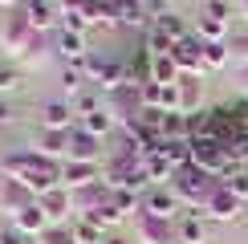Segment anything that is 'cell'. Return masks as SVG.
I'll list each match as a JSON object with an SVG mask.
<instances>
[{
	"label": "cell",
	"instance_id": "1",
	"mask_svg": "<svg viewBox=\"0 0 248 244\" xmlns=\"http://www.w3.org/2000/svg\"><path fill=\"white\" fill-rule=\"evenodd\" d=\"M216 187H220V179L203 175L200 167H183V171H175V179H171V191L179 196V203L195 208L200 216H203V208H208V199H212Z\"/></svg>",
	"mask_w": 248,
	"mask_h": 244
},
{
	"label": "cell",
	"instance_id": "2",
	"mask_svg": "<svg viewBox=\"0 0 248 244\" xmlns=\"http://www.w3.org/2000/svg\"><path fill=\"white\" fill-rule=\"evenodd\" d=\"M191 167H200L203 175H212V179H224L232 167V155L224 151V142L220 138H191Z\"/></svg>",
	"mask_w": 248,
	"mask_h": 244
},
{
	"label": "cell",
	"instance_id": "3",
	"mask_svg": "<svg viewBox=\"0 0 248 244\" xmlns=\"http://www.w3.org/2000/svg\"><path fill=\"white\" fill-rule=\"evenodd\" d=\"M81 69H86V77L94 81L102 94H118V90L126 86V65H118V61H110V57L90 53L86 61H81Z\"/></svg>",
	"mask_w": 248,
	"mask_h": 244
},
{
	"label": "cell",
	"instance_id": "4",
	"mask_svg": "<svg viewBox=\"0 0 248 244\" xmlns=\"http://www.w3.org/2000/svg\"><path fill=\"white\" fill-rule=\"evenodd\" d=\"M171 61L179 65L183 77H203V74H208V69H203V41L195 37V33L171 49Z\"/></svg>",
	"mask_w": 248,
	"mask_h": 244
},
{
	"label": "cell",
	"instance_id": "5",
	"mask_svg": "<svg viewBox=\"0 0 248 244\" xmlns=\"http://www.w3.org/2000/svg\"><path fill=\"white\" fill-rule=\"evenodd\" d=\"M179 208L183 203H179V196H175L171 187H151L147 196H142V216H151V220H167L171 224L179 216Z\"/></svg>",
	"mask_w": 248,
	"mask_h": 244
},
{
	"label": "cell",
	"instance_id": "6",
	"mask_svg": "<svg viewBox=\"0 0 248 244\" xmlns=\"http://www.w3.org/2000/svg\"><path fill=\"white\" fill-rule=\"evenodd\" d=\"M33 29H29L25 16H8L4 20V33H0V49H4L8 57H25V49L33 45Z\"/></svg>",
	"mask_w": 248,
	"mask_h": 244
},
{
	"label": "cell",
	"instance_id": "7",
	"mask_svg": "<svg viewBox=\"0 0 248 244\" xmlns=\"http://www.w3.org/2000/svg\"><path fill=\"white\" fill-rule=\"evenodd\" d=\"M203 216H212V220H220V224H232V220H240L244 216V199H236L228 187H216L212 191V199H208V208H203Z\"/></svg>",
	"mask_w": 248,
	"mask_h": 244
},
{
	"label": "cell",
	"instance_id": "8",
	"mask_svg": "<svg viewBox=\"0 0 248 244\" xmlns=\"http://www.w3.org/2000/svg\"><path fill=\"white\" fill-rule=\"evenodd\" d=\"M29 20V29H33L37 37H45V33H53V29L61 25V13L53 4H49V0H25V13H20Z\"/></svg>",
	"mask_w": 248,
	"mask_h": 244
},
{
	"label": "cell",
	"instance_id": "9",
	"mask_svg": "<svg viewBox=\"0 0 248 244\" xmlns=\"http://www.w3.org/2000/svg\"><path fill=\"white\" fill-rule=\"evenodd\" d=\"M98 155H102V138H94L81 126L69 130V151H65L69 163H98Z\"/></svg>",
	"mask_w": 248,
	"mask_h": 244
},
{
	"label": "cell",
	"instance_id": "10",
	"mask_svg": "<svg viewBox=\"0 0 248 244\" xmlns=\"http://www.w3.org/2000/svg\"><path fill=\"white\" fill-rule=\"evenodd\" d=\"M74 102L65 98H53L41 106V130H74Z\"/></svg>",
	"mask_w": 248,
	"mask_h": 244
},
{
	"label": "cell",
	"instance_id": "11",
	"mask_svg": "<svg viewBox=\"0 0 248 244\" xmlns=\"http://www.w3.org/2000/svg\"><path fill=\"white\" fill-rule=\"evenodd\" d=\"M13 228L37 240V236H45V232L53 228V220H49V216H45V208H41V203L33 199V203H29L25 212H16V216H13Z\"/></svg>",
	"mask_w": 248,
	"mask_h": 244
},
{
	"label": "cell",
	"instance_id": "12",
	"mask_svg": "<svg viewBox=\"0 0 248 244\" xmlns=\"http://www.w3.org/2000/svg\"><path fill=\"white\" fill-rule=\"evenodd\" d=\"M41 163H45V155H37V151H8V155L0 159V175L20 179V175H29V171H37Z\"/></svg>",
	"mask_w": 248,
	"mask_h": 244
},
{
	"label": "cell",
	"instance_id": "13",
	"mask_svg": "<svg viewBox=\"0 0 248 244\" xmlns=\"http://www.w3.org/2000/svg\"><path fill=\"white\" fill-rule=\"evenodd\" d=\"M53 49L65 57V65H81V61L90 57V49H86V33H69V29H57Z\"/></svg>",
	"mask_w": 248,
	"mask_h": 244
},
{
	"label": "cell",
	"instance_id": "14",
	"mask_svg": "<svg viewBox=\"0 0 248 244\" xmlns=\"http://www.w3.org/2000/svg\"><path fill=\"white\" fill-rule=\"evenodd\" d=\"M102 175H98V163H69L65 159V167H61V187H69V191H81V187H94Z\"/></svg>",
	"mask_w": 248,
	"mask_h": 244
},
{
	"label": "cell",
	"instance_id": "15",
	"mask_svg": "<svg viewBox=\"0 0 248 244\" xmlns=\"http://www.w3.org/2000/svg\"><path fill=\"white\" fill-rule=\"evenodd\" d=\"M110 4H114V25H126V29H147V25H155L151 13L139 4V0H110Z\"/></svg>",
	"mask_w": 248,
	"mask_h": 244
},
{
	"label": "cell",
	"instance_id": "16",
	"mask_svg": "<svg viewBox=\"0 0 248 244\" xmlns=\"http://www.w3.org/2000/svg\"><path fill=\"white\" fill-rule=\"evenodd\" d=\"M29 203H33V196H29V191L20 187L16 179H4V183H0V212L16 216V212H25Z\"/></svg>",
	"mask_w": 248,
	"mask_h": 244
},
{
	"label": "cell",
	"instance_id": "17",
	"mask_svg": "<svg viewBox=\"0 0 248 244\" xmlns=\"http://www.w3.org/2000/svg\"><path fill=\"white\" fill-rule=\"evenodd\" d=\"M139 244H171V224L167 220H151V216H139V228H134Z\"/></svg>",
	"mask_w": 248,
	"mask_h": 244
},
{
	"label": "cell",
	"instance_id": "18",
	"mask_svg": "<svg viewBox=\"0 0 248 244\" xmlns=\"http://www.w3.org/2000/svg\"><path fill=\"white\" fill-rule=\"evenodd\" d=\"M65 151H69V130H41L37 135V155L65 159Z\"/></svg>",
	"mask_w": 248,
	"mask_h": 244
},
{
	"label": "cell",
	"instance_id": "19",
	"mask_svg": "<svg viewBox=\"0 0 248 244\" xmlns=\"http://www.w3.org/2000/svg\"><path fill=\"white\" fill-rule=\"evenodd\" d=\"M37 203L45 208V216H49V220H65L69 212H74V196H69V187H53L49 196H41Z\"/></svg>",
	"mask_w": 248,
	"mask_h": 244
},
{
	"label": "cell",
	"instance_id": "20",
	"mask_svg": "<svg viewBox=\"0 0 248 244\" xmlns=\"http://www.w3.org/2000/svg\"><path fill=\"white\" fill-rule=\"evenodd\" d=\"M142 171H147V179H151V187H171V179H175V167L167 163V155H147L142 159Z\"/></svg>",
	"mask_w": 248,
	"mask_h": 244
},
{
	"label": "cell",
	"instance_id": "21",
	"mask_svg": "<svg viewBox=\"0 0 248 244\" xmlns=\"http://www.w3.org/2000/svg\"><path fill=\"white\" fill-rule=\"evenodd\" d=\"M175 236H179V244H208V224H203L200 212H191V216H183V220H179Z\"/></svg>",
	"mask_w": 248,
	"mask_h": 244
},
{
	"label": "cell",
	"instance_id": "22",
	"mask_svg": "<svg viewBox=\"0 0 248 244\" xmlns=\"http://www.w3.org/2000/svg\"><path fill=\"white\" fill-rule=\"evenodd\" d=\"M228 29H232V25H224V20H216V16H208V13L195 20V37H200L203 45H224V41H228Z\"/></svg>",
	"mask_w": 248,
	"mask_h": 244
},
{
	"label": "cell",
	"instance_id": "23",
	"mask_svg": "<svg viewBox=\"0 0 248 244\" xmlns=\"http://www.w3.org/2000/svg\"><path fill=\"white\" fill-rule=\"evenodd\" d=\"M114 122H118V118L110 114V106H98L94 114L78 118V126H81V130H90V135H94V138H106L110 130H114Z\"/></svg>",
	"mask_w": 248,
	"mask_h": 244
},
{
	"label": "cell",
	"instance_id": "24",
	"mask_svg": "<svg viewBox=\"0 0 248 244\" xmlns=\"http://www.w3.org/2000/svg\"><path fill=\"white\" fill-rule=\"evenodd\" d=\"M200 102H203L200 77H183L179 81V114H200Z\"/></svg>",
	"mask_w": 248,
	"mask_h": 244
},
{
	"label": "cell",
	"instance_id": "25",
	"mask_svg": "<svg viewBox=\"0 0 248 244\" xmlns=\"http://www.w3.org/2000/svg\"><path fill=\"white\" fill-rule=\"evenodd\" d=\"M151 81H159V86H179V81H183L179 65L171 61V53H163V57H151Z\"/></svg>",
	"mask_w": 248,
	"mask_h": 244
},
{
	"label": "cell",
	"instance_id": "26",
	"mask_svg": "<svg viewBox=\"0 0 248 244\" xmlns=\"http://www.w3.org/2000/svg\"><path fill=\"white\" fill-rule=\"evenodd\" d=\"M155 29H159L167 41H175V45L191 37V29L183 25V16H179V13H163V16H155Z\"/></svg>",
	"mask_w": 248,
	"mask_h": 244
},
{
	"label": "cell",
	"instance_id": "27",
	"mask_svg": "<svg viewBox=\"0 0 248 244\" xmlns=\"http://www.w3.org/2000/svg\"><path fill=\"white\" fill-rule=\"evenodd\" d=\"M159 135H163V142H183V138H191V122H187V114H163Z\"/></svg>",
	"mask_w": 248,
	"mask_h": 244
},
{
	"label": "cell",
	"instance_id": "28",
	"mask_svg": "<svg viewBox=\"0 0 248 244\" xmlns=\"http://www.w3.org/2000/svg\"><path fill=\"white\" fill-rule=\"evenodd\" d=\"M86 69H81V65H65V69H61V94H65V102L69 98H81V86H86Z\"/></svg>",
	"mask_w": 248,
	"mask_h": 244
},
{
	"label": "cell",
	"instance_id": "29",
	"mask_svg": "<svg viewBox=\"0 0 248 244\" xmlns=\"http://www.w3.org/2000/svg\"><path fill=\"white\" fill-rule=\"evenodd\" d=\"M163 155H167V163H171L175 171L191 167V138H183V142H163Z\"/></svg>",
	"mask_w": 248,
	"mask_h": 244
},
{
	"label": "cell",
	"instance_id": "30",
	"mask_svg": "<svg viewBox=\"0 0 248 244\" xmlns=\"http://www.w3.org/2000/svg\"><path fill=\"white\" fill-rule=\"evenodd\" d=\"M81 220H94V224H98V228H102V232H106V228H118V224H122V220H126V216H122V212L114 208V203H110V199H106V203H102V208H94V212H90V216H81Z\"/></svg>",
	"mask_w": 248,
	"mask_h": 244
},
{
	"label": "cell",
	"instance_id": "31",
	"mask_svg": "<svg viewBox=\"0 0 248 244\" xmlns=\"http://www.w3.org/2000/svg\"><path fill=\"white\" fill-rule=\"evenodd\" d=\"M110 203H114V208L122 212V216H134V212L142 216V196H139V191H126V187H118V191H110Z\"/></svg>",
	"mask_w": 248,
	"mask_h": 244
},
{
	"label": "cell",
	"instance_id": "32",
	"mask_svg": "<svg viewBox=\"0 0 248 244\" xmlns=\"http://www.w3.org/2000/svg\"><path fill=\"white\" fill-rule=\"evenodd\" d=\"M69 236H74L78 244H106V232H102L94 220H78L74 228H69Z\"/></svg>",
	"mask_w": 248,
	"mask_h": 244
},
{
	"label": "cell",
	"instance_id": "33",
	"mask_svg": "<svg viewBox=\"0 0 248 244\" xmlns=\"http://www.w3.org/2000/svg\"><path fill=\"white\" fill-rule=\"evenodd\" d=\"M228 61H232L228 41H224V45H203V69H224Z\"/></svg>",
	"mask_w": 248,
	"mask_h": 244
},
{
	"label": "cell",
	"instance_id": "34",
	"mask_svg": "<svg viewBox=\"0 0 248 244\" xmlns=\"http://www.w3.org/2000/svg\"><path fill=\"white\" fill-rule=\"evenodd\" d=\"M220 183L232 191L236 199H248V171H240V167H236V171H228V175H224Z\"/></svg>",
	"mask_w": 248,
	"mask_h": 244
},
{
	"label": "cell",
	"instance_id": "35",
	"mask_svg": "<svg viewBox=\"0 0 248 244\" xmlns=\"http://www.w3.org/2000/svg\"><path fill=\"white\" fill-rule=\"evenodd\" d=\"M228 53H232L236 65H248V33H240V37L228 41Z\"/></svg>",
	"mask_w": 248,
	"mask_h": 244
},
{
	"label": "cell",
	"instance_id": "36",
	"mask_svg": "<svg viewBox=\"0 0 248 244\" xmlns=\"http://www.w3.org/2000/svg\"><path fill=\"white\" fill-rule=\"evenodd\" d=\"M20 86V69L16 65H0V94H13Z\"/></svg>",
	"mask_w": 248,
	"mask_h": 244
},
{
	"label": "cell",
	"instance_id": "37",
	"mask_svg": "<svg viewBox=\"0 0 248 244\" xmlns=\"http://www.w3.org/2000/svg\"><path fill=\"white\" fill-rule=\"evenodd\" d=\"M45 53H49V49H45V37H33V45L25 49V57H20V61H25V65H41Z\"/></svg>",
	"mask_w": 248,
	"mask_h": 244
},
{
	"label": "cell",
	"instance_id": "38",
	"mask_svg": "<svg viewBox=\"0 0 248 244\" xmlns=\"http://www.w3.org/2000/svg\"><path fill=\"white\" fill-rule=\"evenodd\" d=\"M208 16L224 20V25H232V4H224V0H208V8H203Z\"/></svg>",
	"mask_w": 248,
	"mask_h": 244
},
{
	"label": "cell",
	"instance_id": "39",
	"mask_svg": "<svg viewBox=\"0 0 248 244\" xmlns=\"http://www.w3.org/2000/svg\"><path fill=\"white\" fill-rule=\"evenodd\" d=\"M37 240H41V244H69V240H74V236H69L65 228H49L45 236H37Z\"/></svg>",
	"mask_w": 248,
	"mask_h": 244
},
{
	"label": "cell",
	"instance_id": "40",
	"mask_svg": "<svg viewBox=\"0 0 248 244\" xmlns=\"http://www.w3.org/2000/svg\"><path fill=\"white\" fill-rule=\"evenodd\" d=\"M25 240H33V236H25V232H16V228H4V232H0V244H25Z\"/></svg>",
	"mask_w": 248,
	"mask_h": 244
},
{
	"label": "cell",
	"instance_id": "41",
	"mask_svg": "<svg viewBox=\"0 0 248 244\" xmlns=\"http://www.w3.org/2000/svg\"><path fill=\"white\" fill-rule=\"evenodd\" d=\"M139 4H142V8H147V13H151V20L167 13V0H139Z\"/></svg>",
	"mask_w": 248,
	"mask_h": 244
},
{
	"label": "cell",
	"instance_id": "42",
	"mask_svg": "<svg viewBox=\"0 0 248 244\" xmlns=\"http://www.w3.org/2000/svg\"><path fill=\"white\" fill-rule=\"evenodd\" d=\"M236 77H240V86L248 90V65H236Z\"/></svg>",
	"mask_w": 248,
	"mask_h": 244
},
{
	"label": "cell",
	"instance_id": "43",
	"mask_svg": "<svg viewBox=\"0 0 248 244\" xmlns=\"http://www.w3.org/2000/svg\"><path fill=\"white\" fill-rule=\"evenodd\" d=\"M4 122H13V110H8L4 102H0V126H4Z\"/></svg>",
	"mask_w": 248,
	"mask_h": 244
},
{
	"label": "cell",
	"instance_id": "44",
	"mask_svg": "<svg viewBox=\"0 0 248 244\" xmlns=\"http://www.w3.org/2000/svg\"><path fill=\"white\" fill-rule=\"evenodd\" d=\"M16 4H25V0H0V8H16Z\"/></svg>",
	"mask_w": 248,
	"mask_h": 244
},
{
	"label": "cell",
	"instance_id": "45",
	"mask_svg": "<svg viewBox=\"0 0 248 244\" xmlns=\"http://www.w3.org/2000/svg\"><path fill=\"white\" fill-rule=\"evenodd\" d=\"M106 244H126V240H118V236H110V240H106Z\"/></svg>",
	"mask_w": 248,
	"mask_h": 244
},
{
	"label": "cell",
	"instance_id": "46",
	"mask_svg": "<svg viewBox=\"0 0 248 244\" xmlns=\"http://www.w3.org/2000/svg\"><path fill=\"white\" fill-rule=\"evenodd\" d=\"M25 244H41V240H25Z\"/></svg>",
	"mask_w": 248,
	"mask_h": 244
},
{
	"label": "cell",
	"instance_id": "47",
	"mask_svg": "<svg viewBox=\"0 0 248 244\" xmlns=\"http://www.w3.org/2000/svg\"><path fill=\"white\" fill-rule=\"evenodd\" d=\"M0 33H4V20H0Z\"/></svg>",
	"mask_w": 248,
	"mask_h": 244
}]
</instances>
